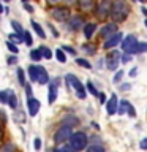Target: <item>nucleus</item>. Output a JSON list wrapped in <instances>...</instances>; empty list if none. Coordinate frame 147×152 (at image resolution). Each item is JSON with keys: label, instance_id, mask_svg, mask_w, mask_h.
Here are the masks:
<instances>
[{"label": "nucleus", "instance_id": "nucleus-9", "mask_svg": "<svg viewBox=\"0 0 147 152\" xmlns=\"http://www.w3.org/2000/svg\"><path fill=\"white\" fill-rule=\"evenodd\" d=\"M49 92H47V102L51 104L57 100V90H59V84H60V79L59 78H54V79H49Z\"/></svg>", "mask_w": 147, "mask_h": 152}, {"label": "nucleus", "instance_id": "nucleus-27", "mask_svg": "<svg viewBox=\"0 0 147 152\" xmlns=\"http://www.w3.org/2000/svg\"><path fill=\"white\" fill-rule=\"evenodd\" d=\"M22 41L25 43L27 46H32V45H33V38H32V35H30V32H25V30H24V33H22Z\"/></svg>", "mask_w": 147, "mask_h": 152}, {"label": "nucleus", "instance_id": "nucleus-10", "mask_svg": "<svg viewBox=\"0 0 147 152\" xmlns=\"http://www.w3.org/2000/svg\"><path fill=\"white\" fill-rule=\"evenodd\" d=\"M66 24H68V30H71V32H78L79 28L84 27L85 21H84L82 16H70L68 21H66Z\"/></svg>", "mask_w": 147, "mask_h": 152}, {"label": "nucleus", "instance_id": "nucleus-16", "mask_svg": "<svg viewBox=\"0 0 147 152\" xmlns=\"http://www.w3.org/2000/svg\"><path fill=\"white\" fill-rule=\"evenodd\" d=\"M84 37L87 38V40H90V38L93 37V33L95 30H97V24L95 22H87V24H84Z\"/></svg>", "mask_w": 147, "mask_h": 152}, {"label": "nucleus", "instance_id": "nucleus-19", "mask_svg": "<svg viewBox=\"0 0 147 152\" xmlns=\"http://www.w3.org/2000/svg\"><path fill=\"white\" fill-rule=\"evenodd\" d=\"M28 78L33 83H36V78H38V65H30L28 66Z\"/></svg>", "mask_w": 147, "mask_h": 152}, {"label": "nucleus", "instance_id": "nucleus-42", "mask_svg": "<svg viewBox=\"0 0 147 152\" xmlns=\"http://www.w3.org/2000/svg\"><path fill=\"white\" fill-rule=\"evenodd\" d=\"M8 64L9 65H14V64H17V57H16V54H14V57H8Z\"/></svg>", "mask_w": 147, "mask_h": 152}, {"label": "nucleus", "instance_id": "nucleus-14", "mask_svg": "<svg viewBox=\"0 0 147 152\" xmlns=\"http://www.w3.org/2000/svg\"><path fill=\"white\" fill-rule=\"evenodd\" d=\"M117 106H119V100H117V95L112 94L111 98H109V102H106V111L109 116H112V114L117 113Z\"/></svg>", "mask_w": 147, "mask_h": 152}, {"label": "nucleus", "instance_id": "nucleus-55", "mask_svg": "<svg viewBox=\"0 0 147 152\" xmlns=\"http://www.w3.org/2000/svg\"><path fill=\"white\" fill-rule=\"evenodd\" d=\"M138 2H141V3H142V2H144V0H138Z\"/></svg>", "mask_w": 147, "mask_h": 152}, {"label": "nucleus", "instance_id": "nucleus-53", "mask_svg": "<svg viewBox=\"0 0 147 152\" xmlns=\"http://www.w3.org/2000/svg\"><path fill=\"white\" fill-rule=\"evenodd\" d=\"M144 26L147 27V18H146V21H144Z\"/></svg>", "mask_w": 147, "mask_h": 152}, {"label": "nucleus", "instance_id": "nucleus-25", "mask_svg": "<svg viewBox=\"0 0 147 152\" xmlns=\"http://www.w3.org/2000/svg\"><path fill=\"white\" fill-rule=\"evenodd\" d=\"M30 59L33 62H40L43 59V56H41V51L40 49H32L30 51Z\"/></svg>", "mask_w": 147, "mask_h": 152}, {"label": "nucleus", "instance_id": "nucleus-2", "mask_svg": "<svg viewBox=\"0 0 147 152\" xmlns=\"http://www.w3.org/2000/svg\"><path fill=\"white\" fill-rule=\"evenodd\" d=\"M87 142H89V138L84 132H76V133H71L70 140H68V144L71 146L73 151H84L87 147Z\"/></svg>", "mask_w": 147, "mask_h": 152}, {"label": "nucleus", "instance_id": "nucleus-50", "mask_svg": "<svg viewBox=\"0 0 147 152\" xmlns=\"http://www.w3.org/2000/svg\"><path fill=\"white\" fill-rule=\"evenodd\" d=\"M136 73H138V70H136V68L130 70V76H131V78H135V76H136Z\"/></svg>", "mask_w": 147, "mask_h": 152}, {"label": "nucleus", "instance_id": "nucleus-33", "mask_svg": "<svg viewBox=\"0 0 147 152\" xmlns=\"http://www.w3.org/2000/svg\"><path fill=\"white\" fill-rule=\"evenodd\" d=\"M9 90H0V103H8Z\"/></svg>", "mask_w": 147, "mask_h": 152}, {"label": "nucleus", "instance_id": "nucleus-23", "mask_svg": "<svg viewBox=\"0 0 147 152\" xmlns=\"http://www.w3.org/2000/svg\"><path fill=\"white\" fill-rule=\"evenodd\" d=\"M55 59L59 60L60 64H65V62H66V54L63 52V49H62V48L55 49Z\"/></svg>", "mask_w": 147, "mask_h": 152}, {"label": "nucleus", "instance_id": "nucleus-39", "mask_svg": "<svg viewBox=\"0 0 147 152\" xmlns=\"http://www.w3.org/2000/svg\"><path fill=\"white\" fill-rule=\"evenodd\" d=\"M62 49L66 51V52H68V54H71V56H76V51H74L71 46H62Z\"/></svg>", "mask_w": 147, "mask_h": 152}, {"label": "nucleus", "instance_id": "nucleus-47", "mask_svg": "<svg viewBox=\"0 0 147 152\" xmlns=\"http://www.w3.org/2000/svg\"><path fill=\"white\" fill-rule=\"evenodd\" d=\"M62 2H65L66 5H76V3H78V0H62Z\"/></svg>", "mask_w": 147, "mask_h": 152}, {"label": "nucleus", "instance_id": "nucleus-48", "mask_svg": "<svg viewBox=\"0 0 147 152\" xmlns=\"http://www.w3.org/2000/svg\"><path fill=\"white\" fill-rule=\"evenodd\" d=\"M46 2L49 3V5H57V3H60L62 0H46Z\"/></svg>", "mask_w": 147, "mask_h": 152}, {"label": "nucleus", "instance_id": "nucleus-8", "mask_svg": "<svg viewBox=\"0 0 147 152\" xmlns=\"http://www.w3.org/2000/svg\"><path fill=\"white\" fill-rule=\"evenodd\" d=\"M136 37L135 35H128L127 38L122 40V52H128V54H135V48H136Z\"/></svg>", "mask_w": 147, "mask_h": 152}, {"label": "nucleus", "instance_id": "nucleus-26", "mask_svg": "<svg viewBox=\"0 0 147 152\" xmlns=\"http://www.w3.org/2000/svg\"><path fill=\"white\" fill-rule=\"evenodd\" d=\"M16 75H17V81L21 86H25V71H24L22 68H17L16 70Z\"/></svg>", "mask_w": 147, "mask_h": 152}, {"label": "nucleus", "instance_id": "nucleus-3", "mask_svg": "<svg viewBox=\"0 0 147 152\" xmlns=\"http://www.w3.org/2000/svg\"><path fill=\"white\" fill-rule=\"evenodd\" d=\"M65 81H66V86H68V87H73V89H74L76 95H78L81 100L85 98V95H87V94H85V87H84L82 83H81V81L76 78L74 75L68 73V75L65 76Z\"/></svg>", "mask_w": 147, "mask_h": 152}, {"label": "nucleus", "instance_id": "nucleus-40", "mask_svg": "<svg viewBox=\"0 0 147 152\" xmlns=\"http://www.w3.org/2000/svg\"><path fill=\"white\" fill-rule=\"evenodd\" d=\"M127 113H128V116H131V117H135V116H136V109L133 108L131 104L128 106V111H127Z\"/></svg>", "mask_w": 147, "mask_h": 152}, {"label": "nucleus", "instance_id": "nucleus-15", "mask_svg": "<svg viewBox=\"0 0 147 152\" xmlns=\"http://www.w3.org/2000/svg\"><path fill=\"white\" fill-rule=\"evenodd\" d=\"M49 75H47V71L44 66H41V65H38V78H36V83H40V84H47L49 83Z\"/></svg>", "mask_w": 147, "mask_h": 152}, {"label": "nucleus", "instance_id": "nucleus-18", "mask_svg": "<svg viewBox=\"0 0 147 152\" xmlns=\"http://www.w3.org/2000/svg\"><path fill=\"white\" fill-rule=\"evenodd\" d=\"M81 49H82L87 56H92V54H95V51H97V46H95L93 43H84Z\"/></svg>", "mask_w": 147, "mask_h": 152}, {"label": "nucleus", "instance_id": "nucleus-35", "mask_svg": "<svg viewBox=\"0 0 147 152\" xmlns=\"http://www.w3.org/2000/svg\"><path fill=\"white\" fill-rule=\"evenodd\" d=\"M63 122H65V124H68V125H76V124H78L79 121H78L76 117H73V116H68L66 119H63Z\"/></svg>", "mask_w": 147, "mask_h": 152}, {"label": "nucleus", "instance_id": "nucleus-11", "mask_svg": "<svg viewBox=\"0 0 147 152\" xmlns=\"http://www.w3.org/2000/svg\"><path fill=\"white\" fill-rule=\"evenodd\" d=\"M40 100H36L35 97H27V109H28V116L35 117L38 111H40Z\"/></svg>", "mask_w": 147, "mask_h": 152}, {"label": "nucleus", "instance_id": "nucleus-24", "mask_svg": "<svg viewBox=\"0 0 147 152\" xmlns=\"http://www.w3.org/2000/svg\"><path fill=\"white\" fill-rule=\"evenodd\" d=\"M38 49L41 51V56H43V59H52V52L51 49L47 46H40Z\"/></svg>", "mask_w": 147, "mask_h": 152}, {"label": "nucleus", "instance_id": "nucleus-49", "mask_svg": "<svg viewBox=\"0 0 147 152\" xmlns=\"http://www.w3.org/2000/svg\"><path fill=\"white\" fill-rule=\"evenodd\" d=\"M130 87H131L130 84H122V86H120V89H122V90H130Z\"/></svg>", "mask_w": 147, "mask_h": 152}, {"label": "nucleus", "instance_id": "nucleus-4", "mask_svg": "<svg viewBox=\"0 0 147 152\" xmlns=\"http://www.w3.org/2000/svg\"><path fill=\"white\" fill-rule=\"evenodd\" d=\"M71 133H73V125H68V124H63L59 130L55 132L54 135V142L55 144H62V142H66L70 140Z\"/></svg>", "mask_w": 147, "mask_h": 152}, {"label": "nucleus", "instance_id": "nucleus-43", "mask_svg": "<svg viewBox=\"0 0 147 152\" xmlns=\"http://www.w3.org/2000/svg\"><path fill=\"white\" fill-rule=\"evenodd\" d=\"M139 147L141 149H147V138H144V140L139 142Z\"/></svg>", "mask_w": 147, "mask_h": 152}, {"label": "nucleus", "instance_id": "nucleus-45", "mask_svg": "<svg viewBox=\"0 0 147 152\" xmlns=\"http://www.w3.org/2000/svg\"><path fill=\"white\" fill-rule=\"evenodd\" d=\"M25 95H27V97H32V87H30V86H25Z\"/></svg>", "mask_w": 147, "mask_h": 152}, {"label": "nucleus", "instance_id": "nucleus-57", "mask_svg": "<svg viewBox=\"0 0 147 152\" xmlns=\"http://www.w3.org/2000/svg\"><path fill=\"white\" fill-rule=\"evenodd\" d=\"M0 132H2V128H0Z\"/></svg>", "mask_w": 147, "mask_h": 152}, {"label": "nucleus", "instance_id": "nucleus-20", "mask_svg": "<svg viewBox=\"0 0 147 152\" xmlns=\"http://www.w3.org/2000/svg\"><path fill=\"white\" fill-rule=\"evenodd\" d=\"M30 24H32L33 30L36 32V35H38V37H40V38H46V33H44V30H43V27H41V26H40V24H38L36 21H32Z\"/></svg>", "mask_w": 147, "mask_h": 152}, {"label": "nucleus", "instance_id": "nucleus-5", "mask_svg": "<svg viewBox=\"0 0 147 152\" xmlns=\"http://www.w3.org/2000/svg\"><path fill=\"white\" fill-rule=\"evenodd\" d=\"M93 10H95V16L104 21V19H108L111 16V2L109 0H101Z\"/></svg>", "mask_w": 147, "mask_h": 152}, {"label": "nucleus", "instance_id": "nucleus-51", "mask_svg": "<svg viewBox=\"0 0 147 152\" xmlns=\"http://www.w3.org/2000/svg\"><path fill=\"white\" fill-rule=\"evenodd\" d=\"M141 11H142V14H144V16L147 18V8H146V7H142V10H141Z\"/></svg>", "mask_w": 147, "mask_h": 152}, {"label": "nucleus", "instance_id": "nucleus-52", "mask_svg": "<svg viewBox=\"0 0 147 152\" xmlns=\"http://www.w3.org/2000/svg\"><path fill=\"white\" fill-rule=\"evenodd\" d=\"M3 13V7H2V3H0V14Z\"/></svg>", "mask_w": 147, "mask_h": 152}, {"label": "nucleus", "instance_id": "nucleus-32", "mask_svg": "<svg viewBox=\"0 0 147 152\" xmlns=\"http://www.w3.org/2000/svg\"><path fill=\"white\" fill-rule=\"evenodd\" d=\"M8 38H9V41H14V43H21L22 41V35H19V33H9L8 35Z\"/></svg>", "mask_w": 147, "mask_h": 152}, {"label": "nucleus", "instance_id": "nucleus-41", "mask_svg": "<svg viewBox=\"0 0 147 152\" xmlns=\"http://www.w3.org/2000/svg\"><path fill=\"white\" fill-rule=\"evenodd\" d=\"M2 151H16V146L14 144H7V146L2 147Z\"/></svg>", "mask_w": 147, "mask_h": 152}, {"label": "nucleus", "instance_id": "nucleus-46", "mask_svg": "<svg viewBox=\"0 0 147 152\" xmlns=\"http://www.w3.org/2000/svg\"><path fill=\"white\" fill-rule=\"evenodd\" d=\"M49 30H51L52 33H54V37H59V32H57V30H55V27H54V26H52V24H49Z\"/></svg>", "mask_w": 147, "mask_h": 152}, {"label": "nucleus", "instance_id": "nucleus-7", "mask_svg": "<svg viewBox=\"0 0 147 152\" xmlns=\"http://www.w3.org/2000/svg\"><path fill=\"white\" fill-rule=\"evenodd\" d=\"M123 40V33L122 32H116L112 33V35H109L106 40H104V49H112V48H116L119 43H122Z\"/></svg>", "mask_w": 147, "mask_h": 152}, {"label": "nucleus", "instance_id": "nucleus-29", "mask_svg": "<svg viewBox=\"0 0 147 152\" xmlns=\"http://www.w3.org/2000/svg\"><path fill=\"white\" fill-rule=\"evenodd\" d=\"M85 89H87L89 90V92L90 94H92V95H95V97H98V90L97 89H95V86H93V83H92V81H87V84H85Z\"/></svg>", "mask_w": 147, "mask_h": 152}, {"label": "nucleus", "instance_id": "nucleus-30", "mask_svg": "<svg viewBox=\"0 0 147 152\" xmlns=\"http://www.w3.org/2000/svg\"><path fill=\"white\" fill-rule=\"evenodd\" d=\"M11 27H13V30L16 33H19V35H22V33H24V28L21 27V24H19L17 21H11Z\"/></svg>", "mask_w": 147, "mask_h": 152}, {"label": "nucleus", "instance_id": "nucleus-6", "mask_svg": "<svg viewBox=\"0 0 147 152\" xmlns=\"http://www.w3.org/2000/svg\"><path fill=\"white\" fill-rule=\"evenodd\" d=\"M51 16L52 19H55L59 22H66L68 18L71 16V13L66 7H54V8H51Z\"/></svg>", "mask_w": 147, "mask_h": 152}, {"label": "nucleus", "instance_id": "nucleus-13", "mask_svg": "<svg viewBox=\"0 0 147 152\" xmlns=\"http://www.w3.org/2000/svg\"><path fill=\"white\" fill-rule=\"evenodd\" d=\"M116 32H117L116 22H109V24H106V26H103V27H101V30H100V37L106 40L109 35H112V33H116Z\"/></svg>", "mask_w": 147, "mask_h": 152}, {"label": "nucleus", "instance_id": "nucleus-38", "mask_svg": "<svg viewBox=\"0 0 147 152\" xmlns=\"http://www.w3.org/2000/svg\"><path fill=\"white\" fill-rule=\"evenodd\" d=\"M33 147H35V151L41 149V138H35V140H33Z\"/></svg>", "mask_w": 147, "mask_h": 152}, {"label": "nucleus", "instance_id": "nucleus-36", "mask_svg": "<svg viewBox=\"0 0 147 152\" xmlns=\"http://www.w3.org/2000/svg\"><path fill=\"white\" fill-rule=\"evenodd\" d=\"M7 48L13 52V54H17V52H19L17 46H16V45H13V41H8V43H7Z\"/></svg>", "mask_w": 147, "mask_h": 152}, {"label": "nucleus", "instance_id": "nucleus-37", "mask_svg": "<svg viewBox=\"0 0 147 152\" xmlns=\"http://www.w3.org/2000/svg\"><path fill=\"white\" fill-rule=\"evenodd\" d=\"M122 78H123V71H122V70H119L117 73H116V76H114V79H112V81H114V83H120V79H122Z\"/></svg>", "mask_w": 147, "mask_h": 152}, {"label": "nucleus", "instance_id": "nucleus-17", "mask_svg": "<svg viewBox=\"0 0 147 152\" xmlns=\"http://www.w3.org/2000/svg\"><path fill=\"white\" fill-rule=\"evenodd\" d=\"M81 11H92L95 8V0H78Z\"/></svg>", "mask_w": 147, "mask_h": 152}, {"label": "nucleus", "instance_id": "nucleus-28", "mask_svg": "<svg viewBox=\"0 0 147 152\" xmlns=\"http://www.w3.org/2000/svg\"><path fill=\"white\" fill-rule=\"evenodd\" d=\"M76 64H78L79 66H84V68H87V70L92 68V64H90L89 60H85V59H81V57H78V59H76Z\"/></svg>", "mask_w": 147, "mask_h": 152}, {"label": "nucleus", "instance_id": "nucleus-56", "mask_svg": "<svg viewBox=\"0 0 147 152\" xmlns=\"http://www.w3.org/2000/svg\"><path fill=\"white\" fill-rule=\"evenodd\" d=\"M5 2H9V0H5Z\"/></svg>", "mask_w": 147, "mask_h": 152}, {"label": "nucleus", "instance_id": "nucleus-12", "mask_svg": "<svg viewBox=\"0 0 147 152\" xmlns=\"http://www.w3.org/2000/svg\"><path fill=\"white\" fill-rule=\"evenodd\" d=\"M120 52L119 51H112L111 54L108 56V59H106V66H108V70H117V66H119V62H120Z\"/></svg>", "mask_w": 147, "mask_h": 152}, {"label": "nucleus", "instance_id": "nucleus-31", "mask_svg": "<svg viewBox=\"0 0 147 152\" xmlns=\"http://www.w3.org/2000/svg\"><path fill=\"white\" fill-rule=\"evenodd\" d=\"M14 121H16V122H24V121H25V114H24V111L17 109V111L14 113Z\"/></svg>", "mask_w": 147, "mask_h": 152}, {"label": "nucleus", "instance_id": "nucleus-1", "mask_svg": "<svg viewBox=\"0 0 147 152\" xmlns=\"http://www.w3.org/2000/svg\"><path fill=\"white\" fill-rule=\"evenodd\" d=\"M130 14V5L125 0H114L111 2V18L114 22H123Z\"/></svg>", "mask_w": 147, "mask_h": 152}, {"label": "nucleus", "instance_id": "nucleus-21", "mask_svg": "<svg viewBox=\"0 0 147 152\" xmlns=\"http://www.w3.org/2000/svg\"><path fill=\"white\" fill-rule=\"evenodd\" d=\"M8 106L11 108V109H16L17 108V104H19V102H17V97H16V94H13V92H9V97H8Z\"/></svg>", "mask_w": 147, "mask_h": 152}, {"label": "nucleus", "instance_id": "nucleus-34", "mask_svg": "<svg viewBox=\"0 0 147 152\" xmlns=\"http://www.w3.org/2000/svg\"><path fill=\"white\" fill-rule=\"evenodd\" d=\"M87 149H89V152H103L104 147L101 144H92V146H89Z\"/></svg>", "mask_w": 147, "mask_h": 152}, {"label": "nucleus", "instance_id": "nucleus-44", "mask_svg": "<svg viewBox=\"0 0 147 152\" xmlns=\"http://www.w3.org/2000/svg\"><path fill=\"white\" fill-rule=\"evenodd\" d=\"M98 98H100V103H106V95H104V94H98Z\"/></svg>", "mask_w": 147, "mask_h": 152}, {"label": "nucleus", "instance_id": "nucleus-22", "mask_svg": "<svg viewBox=\"0 0 147 152\" xmlns=\"http://www.w3.org/2000/svg\"><path fill=\"white\" fill-rule=\"evenodd\" d=\"M130 102H128V100H122L120 103H119V106H117V113L119 114H125L127 111H128V106H130Z\"/></svg>", "mask_w": 147, "mask_h": 152}, {"label": "nucleus", "instance_id": "nucleus-54", "mask_svg": "<svg viewBox=\"0 0 147 152\" xmlns=\"http://www.w3.org/2000/svg\"><path fill=\"white\" fill-rule=\"evenodd\" d=\"M28 2V0H22V3H27Z\"/></svg>", "mask_w": 147, "mask_h": 152}]
</instances>
